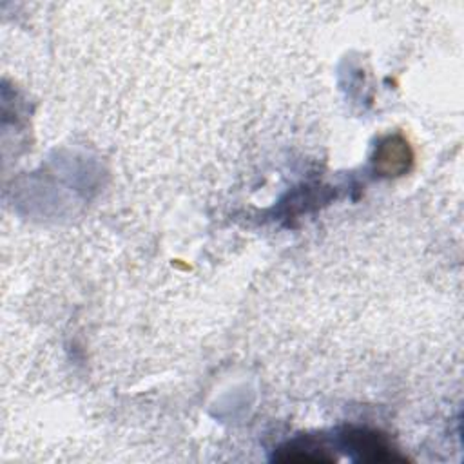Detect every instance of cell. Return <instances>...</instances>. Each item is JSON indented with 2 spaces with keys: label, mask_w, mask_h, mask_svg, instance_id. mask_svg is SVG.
<instances>
[{
  "label": "cell",
  "mask_w": 464,
  "mask_h": 464,
  "mask_svg": "<svg viewBox=\"0 0 464 464\" xmlns=\"http://www.w3.org/2000/svg\"><path fill=\"white\" fill-rule=\"evenodd\" d=\"M373 163L381 176L395 178L410 170L413 163V150L401 134H393L379 143Z\"/></svg>",
  "instance_id": "7a4b0ae2"
},
{
  "label": "cell",
  "mask_w": 464,
  "mask_h": 464,
  "mask_svg": "<svg viewBox=\"0 0 464 464\" xmlns=\"http://www.w3.org/2000/svg\"><path fill=\"white\" fill-rule=\"evenodd\" d=\"M279 462H299V464H330L335 462V455L330 453V448L314 435H304L281 446L274 455Z\"/></svg>",
  "instance_id": "3957f363"
},
{
  "label": "cell",
  "mask_w": 464,
  "mask_h": 464,
  "mask_svg": "<svg viewBox=\"0 0 464 464\" xmlns=\"http://www.w3.org/2000/svg\"><path fill=\"white\" fill-rule=\"evenodd\" d=\"M341 440L348 446L357 459L366 462H404L406 457L392 448L390 440L375 430L350 426L343 431Z\"/></svg>",
  "instance_id": "6da1fadb"
}]
</instances>
